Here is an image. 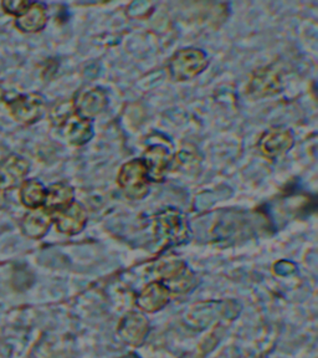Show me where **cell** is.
I'll use <instances>...</instances> for the list:
<instances>
[{
  "label": "cell",
  "mask_w": 318,
  "mask_h": 358,
  "mask_svg": "<svg viewBox=\"0 0 318 358\" xmlns=\"http://www.w3.org/2000/svg\"><path fill=\"white\" fill-rule=\"evenodd\" d=\"M73 101H62L57 102L55 106L51 108L50 121L56 127H62L68 118L73 116Z\"/></svg>",
  "instance_id": "obj_19"
},
{
  "label": "cell",
  "mask_w": 318,
  "mask_h": 358,
  "mask_svg": "<svg viewBox=\"0 0 318 358\" xmlns=\"http://www.w3.org/2000/svg\"><path fill=\"white\" fill-rule=\"evenodd\" d=\"M45 194L46 189L44 185L40 183L36 179H28L24 180L20 185V201L22 206L29 208V209H36V208L44 206Z\"/></svg>",
  "instance_id": "obj_18"
},
{
  "label": "cell",
  "mask_w": 318,
  "mask_h": 358,
  "mask_svg": "<svg viewBox=\"0 0 318 358\" xmlns=\"http://www.w3.org/2000/svg\"><path fill=\"white\" fill-rule=\"evenodd\" d=\"M62 127L67 142L73 145H86L94 137V127L91 120L80 117L76 113H73Z\"/></svg>",
  "instance_id": "obj_15"
},
{
  "label": "cell",
  "mask_w": 318,
  "mask_h": 358,
  "mask_svg": "<svg viewBox=\"0 0 318 358\" xmlns=\"http://www.w3.org/2000/svg\"><path fill=\"white\" fill-rule=\"evenodd\" d=\"M209 60L204 51L187 48L177 51L169 60L168 73L174 81H188L203 73Z\"/></svg>",
  "instance_id": "obj_2"
},
{
  "label": "cell",
  "mask_w": 318,
  "mask_h": 358,
  "mask_svg": "<svg viewBox=\"0 0 318 358\" xmlns=\"http://www.w3.org/2000/svg\"><path fill=\"white\" fill-rule=\"evenodd\" d=\"M281 89H282V80H281L280 71L271 66L257 69L256 71L252 73L247 86L249 94L256 99L276 95L279 94Z\"/></svg>",
  "instance_id": "obj_7"
},
{
  "label": "cell",
  "mask_w": 318,
  "mask_h": 358,
  "mask_svg": "<svg viewBox=\"0 0 318 358\" xmlns=\"http://www.w3.org/2000/svg\"><path fill=\"white\" fill-rule=\"evenodd\" d=\"M171 300V294L161 281H154L140 291L136 305L145 313H157Z\"/></svg>",
  "instance_id": "obj_13"
},
{
  "label": "cell",
  "mask_w": 318,
  "mask_h": 358,
  "mask_svg": "<svg viewBox=\"0 0 318 358\" xmlns=\"http://www.w3.org/2000/svg\"><path fill=\"white\" fill-rule=\"evenodd\" d=\"M172 159H173V157L166 147L159 145L150 147L145 152L143 158H142V161H143L145 168H147V173H148L150 180L162 182L164 176L169 171Z\"/></svg>",
  "instance_id": "obj_12"
},
{
  "label": "cell",
  "mask_w": 318,
  "mask_h": 358,
  "mask_svg": "<svg viewBox=\"0 0 318 358\" xmlns=\"http://www.w3.org/2000/svg\"><path fill=\"white\" fill-rule=\"evenodd\" d=\"M29 172V162L22 157L10 155L0 161V190L22 185Z\"/></svg>",
  "instance_id": "obj_11"
},
{
  "label": "cell",
  "mask_w": 318,
  "mask_h": 358,
  "mask_svg": "<svg viewBox=\"0 0 318 358\" xmlns=\"http://www.w3.org/2000/svg\"><path fill=\"white\" fill-rule=\"evenodd\" d=\"M30 4L31 3L28 1V0H6V1L1 3V8L9 15L19 17H22V14L28 10Z\"/></svg>",
  "instance_id": "obj_20"
},
{
  "label": "cell",
  "mask_w": 318,
  "mask_h": 358,
  "mask_svg": "<svg viewBox=\"0 0 318 358\" xmlns=\"http://www.w3.org/2000/svg\"><path fill=\"white\" fill-rule=\"evenodd\" d=\"M3 96H4V91L0 89V101H1V99H3Z\"/></svg>",
  "instance_id": "obj_21"
},
{
  "label": "cell",
  "mask_w": 318,
  "mask_h": 358,
  "mask_svg": "<svg viewBox=\"0 0 318 358\" xmlns=\"http://www.w3.org/2000/svg\"><path fill=\"white\" fill-rule=\"evenodd\" d=\"M106 92L100 87L81 90L73 100V111L80 117L91 120L107 106Z\"/></svg>",
  "instance_id": "obj_9"
},
{
  "label": "cell",
  "mask_w": 318,
  "mask_h": 358,
  "mask_svg": "<svg viewBox=\"0 0 318 358\" xmlns=\"http://www.w3.org/2000/svg\"><path fill=\"white\" fill-rule=\"evenodd\" d=\"M153 231L159 245H180L188 241L190 236L189 224L183 215L173 208H167L153 218Z\"/></svg>",
  "instance_id": "obj_1"
},
{
  "label": "cell",
  "mask_w": 318,
  "mask_h": 358,
  "mask_svg": "<svg viewBox=\"0 0 318 358\" xmlns=\"http://www.w3.org/2000/svg\"><path fill=\"white\" fill-rule=\"evenodd\" d=\"M73 196L75 193L73 187L65 183H56L46 189L43 207L50 213L57 212L70 206L73 201Z\"/></svg>",
  "instance_id": "obj_17"
},
{
  "label": "cell",
  "mask_w": 318,
  "mask_h": 358,
  "mask_svg": "<svg viewBox=\"0 0 318 358\" xmlns=\"http://www.w3.org/2000/svg\"><path fill=\"white\" fill-rule=\"evenodd\" d=\"M8 110L17 122L22 124H33L38 122L44 116V97L39 94H29V95L17 96V99L8 102Z\"/></svg>",
  "instance_id": "obj_5"
},
{
  "label": "cell",
  "mask_w": 318,
  "mask_h": 358,
  "mask_svg": "<svg viewBox=\"0 0 318 358\" xmlns=\"http://www.w3.org/2000/svg\"><path fill=\"white\" fill-rule=\"evenodd\" d=\"M150 332V324L145 315L129 313L118 324V336L123 342L131 346H140Z\"/></svg>",
  "instance_id": "obj_10"
},
{
  "label": "cell",
  "mask_w": 318,
  "mask_h": 358,
  "mask_svg": "<svg viewBox=\"0 0 318 358\" xmlns=\"http://www.w3.org/2000/svg\"><path fill=\"white\" fill-rule=\"evenodd\" d=\"M295 143L291 129L286 127H273L263 132L257 142L259 151L270 159H276L290 151Z\"/></svg>",
  "instance_id": "obj_6"
},
{
  "label": "cell",
  "mask_w": 318,
  "mask_h": 358,
  "mask_svg": "<svg viewBox=\"0 0 318 358\" xmlns=\"http://www.w3.org/2000/svg\"><path fill=\"white\" fill-rule=\"evenodd\" d=\"M48 22V11L44 4L31 3L22 17H17L15 27L22 33H38Z\"/></svg>",
  "instance_id": "obj_16"
},
{
  "label": "cell",
  "mask_w": 318,
  "mask_h": 358,
  "mask_svg": "<svg viewBox=\"0 0 318 358\" xmlns=\"http://www.w3.org/2000/svg\"><path fill=\"white\" fill-rule=\"evenodd\" d=\"M51 217L57 230L67 235L78 234L87 223V212L78 201H73L66 208L51 213Z\"/></svg>",
  "instance_id": "obj_8"
},
{
  "label": "cell",
  "mask_w": 318,
  "mask_h": 358,
  "mask_svg": "<svg viewBox=\"0 0 318 358\" xmlns=\"http://www.w3.org/2000/svg\"><path fill=\"white\" fill-rule=\"evenodd\" d=\"M158 273L161 282L167 287L171 295L187 294L196 286V275L180 260H169L159 265Z\"/></svg>",
  "instance_id": "obj_4"
},
{
  "label": "cell",
  "mask_w": 318,
  "mask_h": 358,
  "mask_svg": "<svg viewBox=\"0 0 318 358\" xmlns=\"http://www.w3.org/2000/svg\"><path fill=\"white\" fill-rule=\"evenodd\" d=\"M150 178L142 159L124 163L117 176V183L124 196L132 201L143 199L150 192Z\"/></svg>",
  "instance_id": "obj_3"
},
{
  "label": "cell",
  "mask_w": 318,
  "mask_h": 358,
  "mask_svg": "<svg viewBox=\"0 0 318 358\" xmlns=\"http://www.w3.org/2000/svg\"><path fill=\"white\" fill-rule=\"evenodd\" d=\"M52 223L51 213L44 207L30 209V212L24 215L20 222L22 234L30 239H41Z\"/></svg>",
  "instance_id": "obj_14"
}]
</instances>
